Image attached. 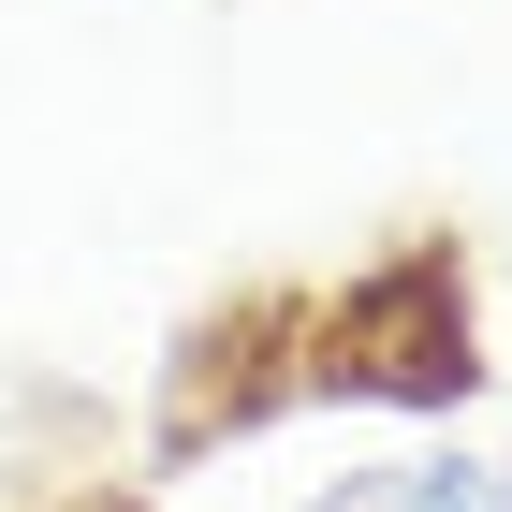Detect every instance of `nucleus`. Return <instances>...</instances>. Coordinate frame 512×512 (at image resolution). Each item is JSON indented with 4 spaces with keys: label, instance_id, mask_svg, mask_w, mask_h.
Wrapping results in <instances>:
<instances>
[{
    "label": "nucleus",
    "instance_id": "1",
    "mask_svg": "<svg viewBox=\"0 0 512 512\" xmlns=\"http://www.w3.org/2000/svg\"><path fill=\"white\" fill-rule=\"evenodd\" d=\"M322 512H512V469L498 454H395V469L337 483Z\"/></svg>",
    "mask_w": 512,
    "mask_h": 512
}]
</instances>
